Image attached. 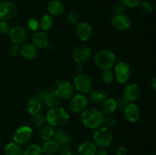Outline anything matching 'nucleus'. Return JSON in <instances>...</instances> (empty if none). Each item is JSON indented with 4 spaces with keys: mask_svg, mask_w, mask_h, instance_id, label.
Returning <instances> with one entry per match:
<instances>
[{
    "mask_svg": "<svg viewBox=\"0 0 156 155\" xmlns=\"http://www.w3.org/2000/svg\"><path fill=\"white\" fill-rule=\"evenodd\" d=\"M151 85L153 89V91H156V78L154 77L151 81Z\"/></svg>",
    "mask_w": 156,
    "mask_h": 155,
    "instance_id": "45",
    "label": "nucleus"
},
{
    "mask_svg": "<svg viewBox=\"0 0 156 155\" xmlns=\"http://www.w3.org/2000/svg\"><path fill=\"white\" fill-rule=\"evenodd\" d=\"M84 70V67L82 66V64H78L77 67H76V71H78V72L81 73L82 71H83Z\"/></svg>",
    "mask_w": 156,
    "mask_h": 155,
    "instance_id": "46",
    "label": "nucleus"
},
{
    "mask_svg": "<svg viewBox=\"0 0 156 155\" xmlns=\"http://www.w3.org/2000/svg\"><path fill=\"white\" fill-rule=\"evenodd\" d=\"M81 113V119L84 126L91 129H96L100 127L105 118L102 111L97 108L85 109Z\"/></svg>",
    "mask_w": 156,
    "mask_h": 155,
    "instance_id": "1",
    "label": "nucleus"
},
{
    "mask_svg": "<svg viewBox=\"0 0 156 155\" xmlns=\"http://www.w3.org/2000/svg\"><path fill=\"white\" fill-rule=\"evenodd\" d=\"M93 141H85L81 143L78 147L79 155H94L98 148Z\"/></svg>",
    "mask_w": 156,
    "mask_h": 155,
    "instance_id": "19",
    "label": "nucleus"
},
{
    "mask_svg": "<svg viewBox=\"0 0 156 155\" xmlns=\"http://www.w3.org/2000/svg\"><path fill=\"white\" fill-rule=\"evenodd\" d=\"M53 24V16L50 15H45L42 17L40 23V27L43 30V31H47L52 27Z\"/></svg>",
    "mask_w": 156,
    "mask_h": 155,
    "instance_id": "29",
    "label": "nucleus"
},
{
    "mask_svg": "<svg viewBox=\"0 0 156 155\" xmlns=\"http://www.w3.org/2000/svg\"><path fill=\"white\" fill-rule=\"evenodd\" d=\"M54 141L59 144V146L66 145L69 144L71 141V137L65 131L60 130V129H56L54 132Z\"/></svg>",
    "mask_w": 156,
    "mask_h": 155,
    "instance_id": "23",
    "label": "nucleus"
},
{
    "mask_svg": "<svg viewBox=\"0 0 156 155\" xmlns=\"http://www.w3.org/2000/svg\"><path fill=\"white\" fill-rule=\"evenodd\" d=\"M123 2L126 7L135 8L140 5L141 0H123Z\"/></svg>",
    "mask_w": 156,
    "mask_h": 155,
    "instance_id": "40",
    "label": "nucleus"
},
{
    "mask_svg": "<svg viewBox=\"0 0 156 155\" xmlns=\"http://www.w3.org/2000/svg\"><path fill=\"white\" fill-rule=\"evenodd\" d=\"M58 151L59 152V155H70L73 153V150L69 144L59 146Z\"/></svg>",
    "mask_w": 156,
    "mask_h": 155,
    "instance_id": "39",
    "label": "nucleus"
},
{
    "mask_svg": "<svg viewBox=\"0 0 156 155\" xmlns=\"http://www.w3.org/2000/svg\"><path fill=\"white\" fill-rule=\"evenodd\" d=\"M101 78L103 82L106 84H110L114 81V74L111 69H106L103 70L101 74Z\"/></svg>",
    "mask_w": 156,
    "mask_h": 155,
    "instance_id": "32",
    "label": "nucleus"
},
{
    "mask_svg": "<svg viewBox=\"0 0 156 155\" xmlns=\"http://www.w3.org/2000/svg\"><path fill=\"white\" fill-rule=\"evenodd\" d=\"M41 147L37 144H32L24 150V155H41Z\"/></svg>",
    "mask_w": 156,
    "mask_h": 155,
    "instance_id": "30",
    "label": "nucleus"
},
{
    "mask_svg": "<svg viewBox=\"0 0 156 155\" xmlns=\"http://www.w3.org/2000/svg\"><path fill=\"white\" fill-rule=\"evenodd\" d=\"M27 26H28L30 30H33V31H37L38 29L40 28V23L35 18H30L28 20Z\"/></svg>",
    "mask_w": 156,
    "mask_h": 155,
    "instance_id": "37",
    "label": "nucleus"
},
{
    "mask_svg": "<svg viewBox=\"0 0 156 155\" xmlns=\"http://www.w3.org/2000/svg\"><path fill=\"white\" fill-rule=\"evenodd\" d=\"M32 44L37 49H44L48 46L49 37L44 31H37L32 36Z\"/></svg>",
    "mask_w": 156,
    "mask_h": 155,
    "instance_id": "18",
    "label": "nucleus"
},
{
    "mask_svg": "<svg viewBox=\"0 0 156 155\" xmlns=\"http://www.w3.org/2000/svg\"><path fill=\"white\" fill-rule=\"evenodd\" d=\"M31 122L36 127L42 128L46 123V118L41 113L34 114L31 115Z\"/></svg>",
    "mask_w": 156,
    "mask_h": 155,
    "instance_id": "31",
    "label": "nucleus"
},
{
    "mask_svg": "<svg viewBox=\"0 0 156 155\" xmlns=\"http://www.w3.org/2000/svg\"><path fill=\"white\" fill-rule=\"evenodd\" d=\"M91 55V50L88 46L79 45L76 47L73 51V57L75 62L77 64L85 63L88 62Z\"/></svg>",
    "mask_w": 156,
    "mask_h": 155,
    "instance_id": "10",
    "label": "nucleus"
},
{
    "mask_svg": "<svg viewBox=\"0 0 156 155\" xmlns=\"http://www.w3.org/2000/svg\"><path fill=\"white\" fill-rule=\"evenodd\" d=\"M49 13L51 16H60L64 12V5L59 0H52L47 5Z\"/></svg>",
    "mask_w": 156,
    "mask_h": 155,
    "instance_id": "21",
    "label": "nucleus"
},
{
    "mask_svg": "<svg viewBox=\"0 0 156 155\" xmlns=\"http://www.w3.org/2000/svg\"><path fill=\"white\" fill-rule=\"evenodd\" d=\"M114 78L120 84L126 83L130 76V66L126 62H120L114 67Z\"/></svg>",
    "mask_w": 156,
    "mask_h": 155,
    "instance_id": "8",
    "label": "nucleus"
},
{
    "mask_svg": "<svg viewBox=\"0 0 156 155\" xmlns=\"http://www.w3.org/2000/svg\"><path fill=\"white\" fill-rule=\"evenodd\" d=\"M94 155H108V153L105 148H101L99 150H97Z\"/></svg>",
    "mask_w": 156,
    "mask_h": 155,
    "instance_id": "44",
    "label": "nucleus"
},
{
    "mask_svg": "<svg viewBox=\"0 0 156 155\" xmlns=\"http://www.w3.org/2000/svg\"><path fill=\"white\" fill-rule=\"evenodd\" d=\"M117 103L115 99L107 98L103 102L102 106V112L106 116H112L117 110Z\"/></svg>",
    "mask_w": 156,
    "mask_h": 155,
    "instance_id": "22",
    "label": "nucleus"
},
{
    "mask_svg": "<svg viewBox=\"0 0 156 155\" xmlns=\"http://www.w3.org/2000/svg\"><path fill=\"white\" fill-rule=\"evenodd\" d=\"M9 31V25L5 21H0V34L5 35Z\"/></svg>",
    "mask_w": 156,
    "mask_h": 155,
    "instance_id": "41",
    "label": "nucleus"
},
{
    "mask_svg": "<svg viewBox=\"0 0 156 155\" xmlns=\"http://www.w3.org/2000/svg\"><path fill=\"white\" fill-rule=\"evenodd\" d=\"M69 119L68 112L59 106L50 108L46 115V121L51 126H61L67 123Z\"/></svg>",
    "mask_w": 156,
    "mask_h": 155,
    "instance_id": "2",
    "label": "nucleus"
},
{
    "mask_svg": "<svg viewBox=\"0 0 156 155\" xmlns=\"http://www.w3.org/2000/svg\"><path fill=\"white\" fill-rule=\"evenodd\" d=\"M112 25L116 30L120 31L127 30L131 26V21L124 14H117L114 15L111 20Z\"/></svg>",
    "mask_w": 156,
    "mask_h": 155,
    "instance_id": "13",
    "label": "nucleus"
},
{
    "mask_svg": "<svg viewBox=\"0 0 156 155\" xmlns=\"http://www.w3.org/2000/svg\"><path fill=\"white\" fill-rule=\"evenodd\" d=\"M19 53L24 59H33L37 56V48L33 44L24 43L20 46Z\"/></svg>",
    "mask_w": 156,
    "mask_h": 155,
    "instance_id": "20",
    "label": "nucleus"
},
{
    "mask_svg": "<svg viewBox=\"0 0 156 155\" xmlns=\"http://www.w3.org/2000/svg\"><path fill=\"white\" fill-rule=\"evenodd\" d=\"M116 100V103H117V109H120V110L123 111L125 109V108L127 106V105L129 104V102L126 100V99L123 97V96H120Z\"/></svg>",
    "mask_w": 156,
    "mask_h": 155,
    "instance_id": "35",
    "label": "nucleus"
},
{
    "mask_svg": "<svg viewBox=\"0 0 156 155\" xmlns=\"http://www.w3.org/2000/svg\"><path fill=\"white\" fill-rule=\"evenodd\" d=\"M74 88L80 94H88L93 89V82L91 78L85 74H79L74 78Z\"/></svg>",
    "mask_w": 156,
    "mask_h": 155,
    "instance_id": "6",
    "label": "nucleus"
},
{
    "mask_svg": "<svg viewBox=\"0 0 156 155\" xmlns=\"http://www.w3.org/2000/svg\"><path fill=\"white\" fill-rule=\"evenodd\" d=\"M4 155H24V150L20 144L10 142L5 147Z\"/></svg>",
    "mask_w": 156,
    "mask_h": 155,
    "instance_id": "27",
    "label": "nucleus"
},
{
    "mask_svg": "<svg viewBox=\"0 0 156 155\" xmlns=\"http://www.w3.org/2000/svg\"><path fill=\"white\" fill-rule=\"evenodd\" d=\"M152 155H156V154H155V153H153V154H152Z\"/></svg>",
    "mask_w": 156,
    "mask_h": 155,
    "instance_id": "48",
    "label": "nucleus"
},
{
    "mask_svg": "<svg viewBox=\"0 0 156 155\" xmlns=\"http://www.w3.org/2000/svg\"><path fill=\"white\" fill-rule=\"evenodd\" d=\"M114 135L111 129L99 127L93 134V142L100 148H105L111 144Z\"/></svg>",
    "mask_w": 156,
    "mask_h": 155,
    "instance_id": "4",
    "label": "nucleus"
},
{
    "mask_svg": "<svg viewBox=\"0 0 156 155\" xmlns=\"http://www.w3.org/2000/svg\"><path fill=\"white\" fill-rule=\"evenodd\" d=\"M9 38L15 45H22L27 39V33L25 29L20 26L12 27L9 31Z\"/></svg>",
    "mask_w": 156,
    "mask_h": 155,
    "instance_id": "12",
    "label": "nucleus"
},
{
    "mask_svg": "<svg viewBox=\"0 0 156 155\" xmlns=\"http://www.w3.org/2000/svg\"><path fill=\"white\" fill-rule=\"evenodd\" d=\"M116 56L112 51L101 50L97 52L94 56V62L102 70L111 69L116 64Z\"/></svg>",
    "mask_w": 156,
    "mask_h": 155,
    "instance_id": "3",
    "label": "nucleus"
},
{
    "mask_svg": "<svg viewBox=\"0 0 156 155\" xmlns=\"http://www.w3.org/2000/svg\"><path fill=\"white\" fill-rule=\"evenodd\" d=\"M67 21L72 25L76 26L80 21V16L76 12H70L67 15Z\"/></svg>",
    "mask_w": 156,
    "mask_h": 155,
    "instance_id": "33",
    "label": "nucleus"
},
{
    "mask_svg": "<svg viewBox=\"0 0 156 155\" xmlns=\"http://www.w3.org/2000/svg\"><path fill=\"white\" fill-rule=\"evenodd\" d=\"M88 100L84 94H79L74 95L69 102V109L73 113H80L87 108Z\"/></svg>",
    "mask_w": 156,
    "mask_h": 155,
    "instance_id": "9",
    "label": "nucleus"
},
{
    "mask_svg": "<svg viewBox=\"0 0 156 155\" xmlns=\"http://www.w3.org/2000/svg\"><path fill=\"white\" fill-rule=\"evenodd\" d=\"M116 155H127V150L124 146H119L115 152Z\"/></svg>",
    "mask_w": 156,
    "mask_h": 155,
    "instance_id": "43",
    "label": "nucleus"
},
{
    "mask_svg": "<svg viewBox=\"0 0 156 155\" xmlns=\"http://www.w3.org/2000/svg\"><path fill=\"white\" fill-rule=\"evenodd\" d=\"M123 112H124L126 119L130 122H137L140 119V115H141V110H140V107L133 103H129L127 106L125 108Z\"/></svg>",
    "mask_w": 156,
    "mask_h": 155,
    "instance_id": "17",
    "label": "nucleus"
},
{
    "mask_svg": "<svg viewBox=\"0 0 156 155\" xmlns=\"http://www.w3.org/2000/svg\"><path fill=\"white\" fill-rule=\"evenodd\" d=\"M126 9V6L123 4V2H117L114 6V12L115 15L117 14H123Z\"/></svg>",
    "mask_w": 156,
    "mask_h": 155,
    "instance_id": "38",
    "label": "nucleus"
},
{
    "mask_svg": "<svg viewBox=\"0 0 156 155\" xmlns=\"http://www.w3.org/2000/svg\"><path fill=\"white\" fill-rule=\"evenodd\" d=\"M38 97L41 100L42 104L48 108L58 106L62 99L56 88H50L41 91L38 94Z\"/></svg>",
    "mask_w": 156,
    "mask_h": 155,
    "instance_id": "5",
    "label": "nucleus"
},
{
    "mask_svg": "<svg viewBox=\"0 0 156 155\" xmlns=\"http://www.w3.org/2000/svg\"><path fill=\"white\" fill-rule=\"evenodd\" d=\"M88 94H89L90 100L96 103L104 102L108 98L107 93L101 89H92Z\"/></svg>",
    "mask_w": 156,
    "mask_h": 155,
    "instance_id": "26",
    "label": "nucleus"
},
{
    "mask_svg": "<svg viewBox=\"0 0 156 155\" xmlns=\"http://www.w3.org/2000/svg\"><path fill=\"white\" fill-rule=\"evenodd\" d=\"M59 146L54 140H49L45 141L41 147L42 153L46 155H54L58 152Z\"/></svg>",
    "mask_w": 156,
    "mask_h": 155,
    "instance_id": "25",
    "label": "nucleus"
},
{
    "mask_svg": "<svg viewBox=\"0 0 156 155\" xmlns=\"http://www.w3.org/2000/svg\"><path fill=\"white\" fill-rule=\"evenodd\" d=\"M70 155H79V154H77V153H72V154H70Z\"/></svg>",
    "mask_w": 156,
    "mask_h": 155,
    "instance_id": "47",
    "label": "nucleus"
},
{
    "mask_svg": "<svg viewBox=\"0 0 156 155\" xmlns=\"http://www.w3.org/2000/svg\"><path fill=\"white\" fill-rule=\"evenodd\" d=\"M20 51V46L18 45H15V44H13L11 46H9V53L11 56H15L19 53Z\"/></svg>",
    "mask_w": 156,
    "mask_h": 155,
    "instance_id": "42",
    "label": "nucleus"
},
{
    "mask_svg": "<svg viewBox=\"0 0 156 155\" xmlns=\"http://www.w3.org/2000/svg\"><path fill=\"white\" fill-rule=\"evenodd\" d=\"M33 135V130L30 127L27 126H21L15 131L14 134V142L18 144H23L29 141Z\"/></svg>",
    "mask_w": 156,
    "mask_h": 155,
    "instance_id": "11",
    "label": "nucleus"
},
{
    "mask_svg": "<svg viewBox=\"0 0 156 155\" xmlns=\"http://www.w3.org/2000/svg\"><path fill=\"white\" fill-rule=\"evenodd\" d=\"M92 32V27L87 22H79L76 26V35L82 41H88L91 38Z\"/></svg>",
    "mask_w": 156,
    "mask_h": 155,
    "instance_id": "14",
    "label": "nucleus"
},
{
    "mask_svg": "<svg viewBox=\"0 0 156 155\" xmlns=\"http://www.w3.org/2000/svg\"><path fill=\"white\" fill-rule=\"evenodd\" d=\"M102 124L104 125V127L111 129L115 127L116 125H117V122H116L115 119L113 118L112 116H105Z\"/></svg>",
    "mask_w": 156,
    "mask_h": 155,
    "instance_id": "34",
    "label": "nucleus"
},
{
    "mask_svg": "<svg viewBox=\"0 0 156 155\" xmlns=\"http://www.w3.org/2000/svg\"><path fill=\"white\" fill-rule=\"evenodd\" d=\"M18 14V7L12 2L5 1L0 3V21H9Z\"/></svg>",
    "mask_w": 156,
    "mask_h": 155,
    "instance_id": "7",
    "label": "nucleus"
},
{
    "mask_svg": "<svg viewBox=\"0 0 156 155\" xmlns=\"http://www.w3.org/2000/svg\"><path fill=\"white\" fill-rule=\"evenodd\" d=\"M140 8H141V10L143 11L144 13H146V14L152 13V11H153V8H152V5H151L148 1L142 2L140 3Z\"/></svg>",
    "mask_w": 156,
    "mask_h": 155,
    "instance_id": "36",
    "label": "nucleus"
},
{
    "mask_svg": "<svg viewBox=\"0 0 156 155\" xmlns=\"http://www.w3.org/2000/svg\"><path fill=\"white\" fill-rule=\"evenodd\" d=\"M60 95L61 98L69 100L74 96V85L68 81H60L58 83V88H56Z\"/></svg>",
    "mask_w": 156,
    "mask_h": 155,
    "instance_id": "16",
    "label": "nucleus"
},
{
    "mask_svg": "<svg viewBox=\"0 0 156 155\" xmlns=\"http://www.w3.org/2000/svg\"><path fill=\"white\" fill-rule=\"evenodd\" d=\"M141 94V89L140 87L137 84L133 83L129 84L125 88L123 91V96L129 103H133L136 100H138L139 97Z\"/></svg>",
    "mask_w": 156,
    "mask_h": 155,
    "instance_id": "15",
    "label": "nucleus"
},
{
    "mask_svg": "<svg viewBox=\"0 0 156 155\" xmlns=\"http://www.w3.org/2000/svg\"><path fill=\"white\" fill-rule=\"evenodd\" d=\"M55 129L50 125H44L41 131V137L44 141H47L51 140L54 135Z\"/></svg>",
    "mask_w": 156,
    "mask_h": 155,
    "instance_id": "28",
    "label": "nucleus"
},
{
    "mask_svg": "<svg viewBox=\"0 0 156 155\" xmlns=\"http://www.w3.org/2000/svg\"><path fill=\"white\" fill-rule=\"evenodd\" d=\"M42 103L38 97H34L29 100L27 105V109L30 115H34L41 112L42 109Z\"/></svg>",
    "mask_w": 156,
    "mask_h": 155,
    "instance_id": "24",
    "label": "nucleus"
}]
</instances>
